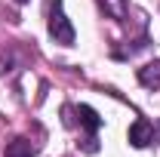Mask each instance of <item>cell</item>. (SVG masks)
I'll list each match as a JSON object with an SVG mask.
<instances>
[{"label":"cell","instance_id":"277c9868","mask_svg":"<svg viewBox=\"0 0 160 157\" xmlns=\"http://www.w3.org/2000/svg\"><path fill=\"white\" fill-rule=\"evenodd\" d=\"M139 83H142V86H148V89H160V62L139 68Z\"/></svg>","mask_w":160,"mask_h":157},{"label":"cell","instance_id":"ba28073f","mask_svg":"<svg viewBox=\"0 0 160 157\" xmlns=\"http://www.w3.org/2000/svg\"><path fill=\"white\" fill-rule=\"evenodd\" d=\"M16 3H28V0H16Z\"/></svg>","mask_w":160,"mask_h":157},{"label":"cell","instance_id":"52a82bcc","mask_svg":"<svg viewBox=\"0 0 160 157\" xmlns=\"http://www.w3.org/2000/svg\"><path fill=\"white\" fill-rule=\"evenodd\" d=\"M154 142H160V120L154 123Z\"/></svg>","mask_w":160,"mask_h":157},{"label":"cell","instance_id":"7a4b0ae2","mask_svg":"<svg viewBox=\"0 0 160 157\" xmlns=\"http://www.w3.org/2000/svg\"><path fill=\"white\" fill-rule=\"evenodd\" d=\"M126 139H129V145H132V148H148V145L154 142V123H151V120H145V117H139L132 126H129Z\"/></svg>","mask_w":160,"mask_h":157},{"label":"cell","instance_id":"8992f818","mask_svg":"<svg viewBox=\"0 0 160 157\" xmlns=\"http://www.w3.org/2000/svg\"><path fill=\"white\" fill-rule=\"evenodd\" d=\"M80 148H83L86 154H96V151H99V142H96V136H86V139H83V145H80Z\"/></svg>","mask_w":160,"mask_h":157},{"label":"cell","instance_id":"3957f363","mask_svg":"<svg viewBox=\"0 0 160 157\" xmlns=\"http://www.w3.org/2000/svg\"><path fill=\"white\" fill-rule=\"evenodd\" d=\"M37 145H31V139H12L6 145V157H34Z\"/></svg>","mask_w":160,"mask_h":157},{"label":"cell","instance_id":"5b68a950","mask_svg":"<svg viewBox=\"0 0 160 157\" xmlns=\"http://www.w3.org/2000/svg\"><path fill=\"white\" fill-rule=\"evenodd\" d=\"M77 117H80V126L89 129V133H96L102 126V117L96 114V108H89V105H77Z\"/></svg>","mask_w":160,"mask_h":157},{"label":"cell","instance_id":"6da1fadb","mask_svg":"<svg viewBox=\"0 0 160 157\" xmlns=\"http://www.w3.org/2000/svg\"><path fill=\"white\" fill-rule=\"evenodd\" d=\"M46 9H49V37L62 46H74L77 34H74V25L68 22V16L62 13V0H49Z\"/></svg>","mask_w":160,"mask_h":157}]
</instances>
